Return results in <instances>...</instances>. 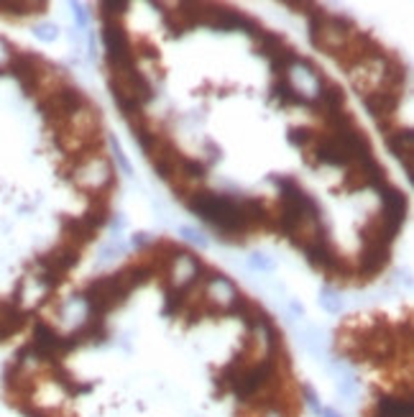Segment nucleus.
I'll return each mask as SVG.
<instances>
[{"instance_id":"nucleus-1","label":"nucleus","mask_w":414,"mask_h":417,"mask_svg":"<svg viewBox=\"0 0 414 417\" xmlns=\"http://www.w3.org/2000/svg\"><path fill=\"white\" fill-rule=\"evenodd\" d=\"M274 379H276L274 358L266 356L264 361H259V364L238 372L236 381H233V392L238 395V400H248V397H256L259 392H264Z\"/></svg>"},{"instance_id":"nucleus-2","label":"nucleus","mask_w":414,"mask_h":417,"mask_svg":"<svg viewBox=\"0 0 414 417\" xmlns=\"http://www.w3.org/2000/svg\"><path fill=\"white\" fill-rule=\"evenodd\" d=\"M85 105V97H82V92L77 87H64L62 92H57V95H52L46 103H41V111H44V115H72V113H77Z\"/></svg>"},{"instance_id":"nucleus-3","label":"nucleus","mask_w":414,"mask_h":417,"mask_svg":"<svg viewBox=\"0 0 414 417\" xmlns=\"http://www.w3.org/2000/svg\"><path fill=\"white\" fill-rule=\"evenodd\" d=\"M77 261H80V251H77V246L64 243V246L54 248L52 253L41 256V259H38V267H44V271H54V274L62 276L64 271H69Z\"/></svg>"},{"instance_id":"nucleus-4","label":"nucleus","mask_w":414,"mask_h":417,"mask_svg":"<svg viewBox=\"0 0 414 417\" xmlns=\"http://www.w3.org/2000/svg\"><path fill=\"white\" fill-rule=\"evenodd\" d=\"M6 67L8 72L21 83V87L26 90V95H31L34 87H36V59H34L31 54H15V57L8 59Z\"/></svg>"},{"instance_id":"nucleus-5","label":"nucleus","mask_w":414,"mask_h":417,"mask_svg":"<svg viewBox=\"0 0 414 417\" xmlns=\"http://www.w3.org/2000/svg\"><path fill=\"white\" fill-rule=\"evenodd\" d=\"M304 253H307V261H310L315 269H325V271H330V269H335V264H338V256H335L330 241H327L322 233L315 236V239L304 246Z\"/></svg>"},{"instance_id":"nucleus-6","label":"nucleus","mask_w":414,"mask_h":417,"mask_svg":"<svg viewBox=\"0 0 414 417\" xmlns=\"http://www.w3.org/2000/svg\"><path fill=\"white\" fill-rule=\"evenodd\" d=\"M389 149L401 164H404V171H407V179L412 182L414 179V169H412V154H414V134L409 128L404 131H397L394 136H389Z\"/></svg>"},{"instance_id":"nucleus-7","label":"nucleus","mask_w":414,"mask_h":417,"mask_svg":"<svg viewBox=\"0 0 414 417\" xmlns=\"http://www.w3.org/2000/svg\"><path fill=\"white\" fill-rule=\"evenodd\" d=\"M389 264V243L384 241H366V248L361 253V271L363 274H378Z\"/></svg>"},{"instance_id":"nucleus-8","label":"nucleus","mask_w":414,"mask_h":417,"mask_svg":"<svg viewBox=\"0 0 414 417\" xmlns=\"http://www.w3.org/2000/svg\"><path fill=\"white\" fill-rule=\"evenodd\" d=\"M397 103H399V95H397L394 90H376V92H369V95L363 97V105H366V111H369L373 118L392 115Z\"/></svg>"},{"instance_id":"nucleus-9","label":"nucleus","mask_w":414,"mask_h":417,"mask_svg":"<svg viewBox=\"0 0 414 417\" xmlns=\"http://www.w3.org/2000/svg\"><path fill=\"white\" fill-rule=\"evenodd\" d=\"M376 417H414V402L399 397H378Z\"/></svg>"},{"instance_id":"nucleus-10","label":"nucleus","mask_w":414,"mask_h":417,"mask_svg":"<svg viewBox=\"0 0 414 417\" xmlns=\"http://www.w3.org/2000/svg\"><path fill=\"white\" fill-rule=\"evenodd\" d=\"M200 271V261L190 256V253H182L177 256V267H174V287H190L194 282V276Z\"/></svg>"},{"instance_id":"nucleus-11","label":"nucleus","mask_w":414,"mask_h":417,"mask_svg":"<svg viewBox=\"0 0 414 417\" xmlns=\"http://www.w3.org/2000/svg\"><path fill=\"white\" fill-rule=\"evenodd\" d=\"M271 92H274V100H279V105H284V108H289V105H310L292 90V83L287 77H279V83L271 87Z\"/></svg>"},{"instance_id":"nucleus-12","label":"nucleus","mask_w":414,"mask_h":417,"mask_svg":"<svg viewBox=\"0 0 414 417\" xmlns=\"http://www.w3.org/2000/svg\"><path fill=\"white\" fill-rule=\"evenodd\" d=\"M210 297L220 299V302H225V307H228L230 302H233V297H236V290H233V284L222 274H213V279H210Z\"/></svg>"},{"instance_id":"nucleus-13","label":"nucleus","mask_w":414,"mask_h":417,"mask_svg":"<svg viewBox=\"0 0 414 417\" xmlns=\"http://www.w3.org/2000/svg\"><path fill=\"white\" fill-rule=\"evenodd\" d=\"M64 231H67L72 239L80 241V243H87V241H92V239H95V233H97L95 228L85 223L82 218H67V220H64Z\"/></svg>"},{"instance_id":"nucleus-14","label":"nucleus","mask_w":414,"mask_h":417,"mask_svg":"<svg viewBox=\"0 0 414 417\" xmlns=\"http://www.w3.org/2000/svg\"><path fill=\"white\" fill-rule=\"evenodd\" d=\"M269 62H271V72H276V75H287L289 69H292L297 62H299V57H297V54L292 52L289 46H281L279 52H276Z\"/></svg>"},{"instance_id":"nucleus-15","label":"nucleus","mask_w":414,"mask_h":417,"mask_svg":"<svg viewBox=\"0 0 414 417\" xmlns=\"http://www.w3.org/2000/svg\"><path fill=\"white\" fill-rule=\"evenodd\" d=\"M281 46H284V41H281L279 34H271V31H261L259 34V54H264L269 59L279 52Z\"/></svg>"},{"instance_id":"nucleus-16","label":"nucleus","mask_w":414,"mask_h":417,"mask_svg":"<svg viewBox=\"0 0 414 417\" xmlns=\"http://www.w3.org/2000/svg\"><path fill=\"white\" fill-rule=\"evenodd\" d=\"M187 290L190 287H171L169 292H166V305H164V315H174L182 310V305L187 302Z\"/></svg>"},{"instance_id":"nucleus-17","label":"nucleus","mask_w":414,"mask_h":417,"mask_svg":"<svg viewBox=\"0 0 414 417\" xmlns=\"http://www.w3.org/2000/svg\"><path fill=\"white\" fill-rule=\"evenodd\" d=\"M320 305L325 307L327 313H341V310H343V299H341V295L333 290V287H322V290H320Z\"/></svg>"},{"instance_id":"nucleus-18","label":"nucleus","mask_w":414,"mask_h":417,"mask_svg":"<svg viewBox=\"0 0 414 417\" xmlns=\"http://www.w3.org/2000/svg\"><path fill=\"white\" fill-rule=\"evenodd\" d=\"M82 220H85L87 225H92L95 231L97 228H103L105 220H108V205H105V202H97L95 208H90L87 213L82 215Z\"/></svg>"},{"instance_id":"nucleus-19","label":"nucleus","mask_w":414,"mask_h":417,"mask_svg":"<svg viewBox=\"0 0 414 417\" xmlns=\"http://www.w3.org/2000/svg\"><path fill=\"white\" fill-rule=\"evenodd\" d=\"M177 171H182L185 177L202 179L205 177V164H202V162H194V159H179Z\"/></svg>"},{"instance_id":"nucleus-20","label":"nucleus","mask_w":414,"mask_h":417,"mask_svg":"<svg viewBox=\"0 0 414 417\" xmlns=\"http://www.w3.org/2000/svg\"><path fill=\"white\" fill-rule=\"evenodd\" d=\"M302 346L310 353H315V356H320L322 353V341H320V330L317 328H307L302 333Z\"/></svg>"},{"instance_id":"nucleus-21","label":"nucleus","mask_w":414,"mask_h":417,"mask_svg":"<svg viewBox=\"0 0 414 417\" xmlns=\"http://www.w3.org/2000/svg\"><path fill=\"white\" fill-rule=\"evenodd\" d=\"M108 141H110V149H113V157H115V164H118L120 169L126 171V174H134V169H131V162L126 159V151H123V146H120L118 139H115V136H108Z\"/></svg>"},{"instance_id":"nucleus-22","label":"nucleus","mask_w":414,"mask_h":417,"mask_svg":"<svg viewBox=\"0 0 414 417\" xmlns=\"http://www.w3.org/2000/svg\"><path fill=\"white\" fill-rule=\"evenodd\" d=\"M289 143L292 146H307V143L315 139V134H312L310 128H304V126H299V128H289Z\"/></svg>"},{"instance_id":"nucleus-23","label":"nucleus","mask_w":414,"mask_h":417,"mask_svg":"<svg viewBox=\"0 0 414 417\" xmlns=\"http://www.w3.org/2000/svg\"><path fill=\"white\" fill-rule=\"evenodd\" d=\"M248 267H251L253 271H271V269H274V261L269 259L266 253L253 251L251 256H248Z\"/></svg>"},{"instance_id":"nucleus-24","label":"nucleus","mask_w":414,"mask_h":417,"mask_svg":"<svg viewBox=\"0 0 414 417\" xmlns=\"http://www.w3.org/2000/svg\"><path fill=\"white\" fill-rule=\"evenodd\" d=\"M34 36L38 38V41H54V38L59 36V29L54 26V23H38V26H34Z\"/></svg>"},{"instance_id":"nucleus-25","label":"nucleus","mask_w":414,"mask_h":417,"mask_svg":"<svg viewBox=\"0 0 414 417\" xmlns=\"http://www.w3.org/2000/svg\"><path fill=\"white\" fill-rule=\"evenodd\" d=\"M179 233H182V236H185V239L190 241V243H194V246H197V248H207V239H205V236H202L200 231H197V228H190V225H182V228H179Z\"/></svg>"},{"instance_id":"nucleus-26","label":"nucleus","mask_w":414,"mask_h":417,"mask_svg":"<svg viewBox=\"0 0 414 417\" xmlns=\"http://www.w3.org/2000/svg\"><path fill=\"white\" fill-rule=\"evenodd\" d=\"M103 18H120L128 10V3H103Z\"/></svg>"},{"instance_id":"nucleus-27","label":"nucleus","mask_w":414,"mask_h":417,"mask_svg":"<svg viewBox=\"0 0 414 417\" xmlns=\"http://www.w3.org/2000/svg\"><path fill=\"white\" fill-rule=\"evenodd\" d=\"M355 387H358V381H355V376H343L341 381H338V392H341L343 397H353L355 395Z\"/></svg>"},{"instance_id":"nucleus-28","label":"nucleus","mask_w":414,"mask_h":417,"mask_svg":"<svg viewBox=\"0 0 414 417\" xmlns=\"http://www.w3.org/2000/svg\"><path fill=\"white\" fill-rule=\"evenodd\" d=\"M72 13H74L77 26L85 29V26H87V10H85V6H82V3H72Z\"/></svg>"},{"instance_id":"nucleus-29","label":"nucleus","mask_w":414,"mask_h":417,"mask_svg":"<svg viewBox=\"0 0 414 417\" xmlns=\"http://www.w3.org/2000/svg\"><path fill=\"white\" fill-rule=\"evenodd\" d=\"M123 251V246H120V243H108V246H103L100 248V261H110L113 256H115V253H120Z\"/></svg>"},{"instance_id":"nucleus-30","label":"nucleus","mask_w":414,"mask_h":417,"mask_svg":"<svg viewBox=\"0 0 414 417\" xmlns=\"http://www.w3.org/2000/svg\"><path fill=\"white\" fill-rule=\"evenodd\" d=\"M304 400H307V404H310L312 410H315V412L320 415V410H322V407H320V400H317V395H315V389H312V387H304Z\"/></svg>"},{"instance_id":"nucleus-31","label":"nucleus","mask_w":414,"mask_h":417,"mask_svg":"<svg viewBox=\"0 0 414 417\" xmlns=\"http://www.w3.org/2000/svg\"><path fill=\"white\" fill-rule=\"evenodd\" d=\"M8 59H10V57H8V44L3 41V38H0V69L6 67Z\"/></svg>"},{"instance_id":"nucleus-32","label":"nucleus","mask_w":414,"mask_h":417,"mask_svg":"<svg viewBox=\"0 0 414 417\" xmlns=\"http://www.w3.org/2000/svg\"><path fill=\"white\" fill-rule=\"evenodd\" d=\"M289 313H292V315H297V318H302V315H304V307H302V302H297V299H292V302H289Z\"/></svg>"},{"instance_id":"nucleus-33","label":"nucleus","mask_w":414,"mask_h":417,"mask_svg":"<svg viewBox=\"0 0 414 417\" xmlns=\"http://www.w3.org/2000/svg\"><path fill=\"white\" fill-rule=\"evenodd\" d=\"M148 241H151V239H148V233H136V236H134V246H146Z\"/></svg>"},{"instance_id":"nucleus-34","label":"nucleus","mask_w":414,"mask_h":417,"mask_svg":"<svg viewBox=\"0 0 414 417\" xmlns=\"http://www.w3.org/2000/svg\"><path fill=\"white\" fill-rule=\"evenodd\" d=\"M110 225H113V231H123V225H126V220H123V215H118V213H115V218L110 220Z\"/></svg>"},{"instance_id":"nucleus-35","label":"nucleus","mask_w":414,"mask_h":417,"mask_svg":"<svg viewBox=\"0 0 414 417\" xmlns=\"http://www.w3.org/2000/svg\"><path fill=\"white\" fill-rule=\"evenodd\" d=\"M320 417H343V415H338V412L330 410V407H322V410H320Z\"/></svg>"}]
</instances>
